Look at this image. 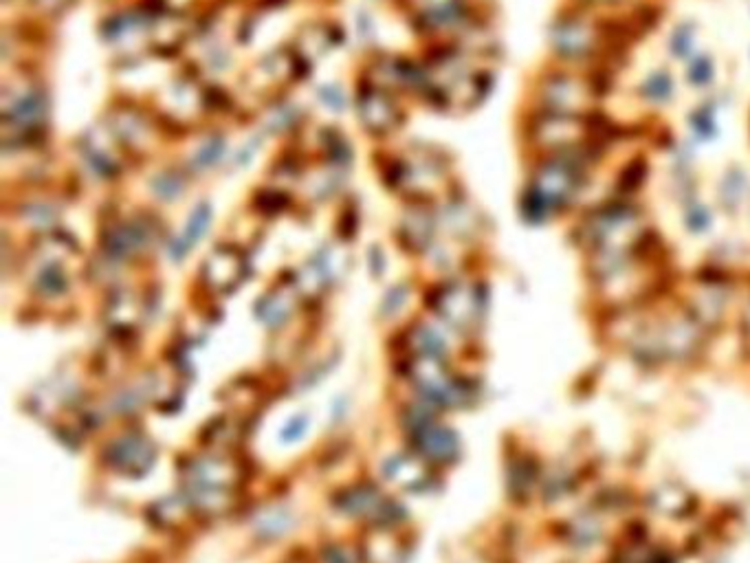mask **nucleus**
Listing matches in <instances>:
<instances>
[{"label":"nucleus","mask_w":750,"mask_h":563,"mask_svg":"<svg viewBox=\"0 0 750 563\" xmlns=\"http://www.w3.org/2000/svg\"><path fill=\"white\" fill-rule=\"evenodd\" d=\"M619 150L592 146L577 152L524 159V181L517 196L522 218L528 225H548L575 218L588 205L590 190L601 168Z\"/></svg>","instance_id":"obj_1"},{"label":"nucleus","mask_w":750,"mask_h":563,"mask_svg":"<svg viewBox=\"0 0 750 563\" xmlns=\"http://www.w3.org/2000/svg\"><path fill=\"white\" fill-rule=\"evenodd\" d=\"M570 234L588 258L623 256L656 242L654 218L643 201H603L570 220Z\"/></svg>","instance_id":"obj_2"},{"label":"nucleus","mask_w":750,"mask_h":563,"mask_svg":"<svg viewBox=\"0 0 750 563\" xmlns=\"http://www.w3.org/2000/svg\"><path fill=\"white\" fill-rule=\"evenodd\" d=\"M612 77L544 60L528 77L522 110L592 117L608 108L616 91Z\"/></svg>","instance_id":"obj_3"},{"label":"nucleus","mask_w":750,"mask_h":563,"mask_svg":"<svg viewBox=\"0 0 750 563\" xmlns=\"http://www.w3.org/2000/svg\"><path fill=\"white\" fill-rule=\"evenodd\" d=\"M491 86L493 77L487 62L471 58L451 44L436 53L425 69L423 95L438 108L467 113L487 99Z\"/></svg>","instance_id":"obj_4"},{"label":"nucleus","mask_w":750,"mask_h":563,"mask_svg":"<svg viewBox=\"0 0 750 563\" xmlns=\"http://www.w3.org/2000/svg\"><path fill=\"white\" fill-rule=\"evenodd\" d=\"M680 73L674 64L663 62L647 69L641 80L632 88V97L636 106L643 110V115L663 119L667 110L676 104L680 95Z\"/></svg>","instance_id":"obj_5"},{"label":"nucleus","mask_w":750,"mask_h":563,"mask_svg":"<svg viewBox=\"0 0 750 563\" xmlns=\"http://www.w3.org/2000/svg\"><path fill=\"white\" fill-rule=\"evenodd\" d=\"M392 183L403 185L412 194L427 198L445 192L449 187V165L432 150H418L414 161L394 165Z\"/></svg>","instance_id":"obj_6"},{"label":"nucleus","mask_w":750,"mask_h":563,"mask_svg":"<svg viewBox=\"0 0 750 563\" xmlns=\"http://www.w3.org/2000/svg\"><path fill=\"white\" fill-rule=\"evenodd\" d=\"M711 201L724 216H744L750 207V170L744 163H726L713 185Z\"/></svg>","instance_id":"obj_7"},{"label":"nucleus","mask_w":750,"mask_h":563,"mask_svg":"<svg viewBox=\"0 0 750 563\" xmlns=\"http://www.w3.org/2000/svg\"><path fill=\"white\" fill-rule=\"evenodd\" d=\"M722 110L724 97L720 88L711 95L700 97L685 115V130L687 137L696 148L711 146V143L722 137Z\"/></svg>","instance_id":"obj_8"},{"label":"nucleus","mask_w":750,"mask_h":563,"mask_svg":"<svg viewBox=\"0 0 750 563\" xmlns=\"http://www.w3.org/2000/svg\"><path fill=\"white\" fill-rule=\"evenodd\" d=\"M401 110L381 88H366L359 95V119L372 135H388L401 124Z\"/></svg>","instance_id":"obj_9"},{"label":"nucleus","mask_w":750,"mask_h":563,"mask_svg":"<svg viewBox=\"0 0 750 563\" xmlns=\"http://www.w3.org/2000/svg\"><path fill=\"white\" fill-rule=\"evenodd\" d=\"M680 82L682 88H687L693 95L704 97L718 91L720 82V60L718 55L709 49H702L696 58H691L687 64H682L680 69Z\"/></svg>","instance_id":"obj_10"},{"label":"nucleus","mask_w":750,"mask_h":563,"mask_svg":"<svg viewBox=\"0 0 750 563\" xmlns=\"http://www.w3.org/2000/svg\"><path fill=\"white\" fill-rule=\"evenodd\" d=\"M704 49L702 44V25L693 18H682L671 25L665 36V55L667 62L674 64L680 69L682 64H687L691 58Z\"/></svg>","instance_id":"obj_11"},{"label":"nucleus","mask_w":750,"mask_h":563,"mask_svg":"<svg viewBox=\"0 0 750 563\" xmlns=\"http://www.w3.org/2000/svg\"><path fill=\"white\" fill-rule=\"evenodd\" d=\"M680 207V218H682V227H685L687 234L691 236H707L709 231L715 227V220H718L720 212L711 198L704 194L691 198V201L678 205Z\"/></svg>","instance_id":"obj_12"},{"label":"nucleus","mask_w":750,"mask_h":563,"mask_svg":"<svg viewBox=\"0 0 750 563\" xmlns=\"http://www.w3.org/2000/svg\"><path fill=\"white\" fill-rule=\"evenodd\" d=\"M110 128H113L117 141L128 148L141 150L143 146L152 143V126L137 110H117Z\"/></svg>","instance_id":"obj_13"},{"label":"nucleus","mask_w":750,"mask_h":563,"mask_svg":"<svg viewBox=\"0 0 750 563\" xmlns=\"http://www.w3.org/2000/svg\"><path fill=\"white\" fill-rule=\"evenodd\" d=\"M207 278L218 289H227L229 284H236L242 275V260L236 251L218 249L207 262Z\"/></svg>","instance_id":"obj_14"},{"label":"nucleus","mask_w":750,"mask_h":563,"mask_svg":"<svg viewBox=\"0 0 750 563\" xmlns=\"http://www.w3.org/2000/svg\"><path fill=\"white\" fill-rule=\"evenodd\" d=\"M152 190L157 196L165 198V201H172V198L179 196L183 192V179L179 174L174 172H165V174H159L157 179L152 181Z\"/></svg>","instance_id":"obj_15"},{"label":"nucleus","mask_w":750,"mask_h":563,"mask_svg":"<svg viewBox=\"0 0 750 563\" xmlns=\"http://www.w3.org/2000/svg\"><path fill=\"white\" fill-rule=\"evenodd\" d=\"M223 141L220 139H209L205 146L201 148V152H198L196 157V163L203 165V168H207V165H212L220 159V154H223Z\"/></svg>","instance_id":"obj_16"},{"label":"nucleus","mask_w":750,"mask_h":563,"mask_svg":"<svg viewBox=\"0 0 750 563\" xmlns=\"http://www.w3.org/2000/svg\"><path fill=\"white\" fill-rule=\"evenodd\" d=\"M207 220H209V207L201 205L192 214V220H190V240L201 238V234H203L205 227H207Z\"/></svg>","instance_id":"obj_17"},{"label":"nucleus","mask_w":750,"mask_h":563,"mask_svg":"<svg viewBox=\"0 0 750 563\" xmlns=\"http://www.w3.org/2000/svg\"><path fill=\"white\" fill-rule=\"evenodd\" d=\"M322 99H324V102L330 108H337V110H341V108H344V104H346V97H344V93L339 91L337 86H324L322 88Z\"/></svg>","instance_id":"obj_18"},{"label":"nucleus","mask_w":750,"mask_h":563,"mask_svg":"<svg viewBox=\"0 0 750 563\" xmlns=\"http://www.w3.org/2000/svg\"><path fill=\"white\" fill-rule=\"evenodd\" d=\"M260 203H262V207H267L271 214H275V212H280V209L284 207L286 196H284V192H264L260 196Z\"/></svg>","instance_id":"obj_19"},{"label":"nucleus","mask_w":750,"mask_h":563,"mask_svg":"<svg viewBox=\"0 0 750 563\" xmlns=\"http://www.w3.org/2000/svg\"><path fill=\"white\" fill-rule=\"evenodd\" d=\"M38 3H40V5H47V7L53 11V9L62 7V5L66 3V0H38Z\"/></svg>","instance_id":"obj_20"},{"label":"nucleus","mask_w":750,"mask_h":563,"mask_svg":"<svg viewBox=\"0 0 750 563\" xmlns=\"http://www.w3.org/2000/svg\"><path fill=\"white\" fill-rule=\"evenodd\" d=\"M746 216H748V218H750V207H748V212H746Z\"/></svg>","instance_id":"obj_21"}]
</instances>
